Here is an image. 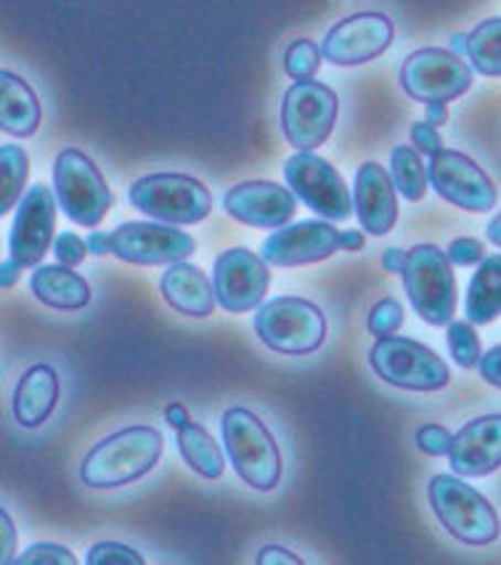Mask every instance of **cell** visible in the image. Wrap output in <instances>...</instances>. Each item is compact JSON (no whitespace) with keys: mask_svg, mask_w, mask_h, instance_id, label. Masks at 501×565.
Listing matches in <instances>:
<instances>
[{"mask_svg":"<svg viewBox=\"0 0 501 565\" xmlns=\"http://www.w3.org/2000/svg\"><path fill=\"white\" fill-rule=\"evenodd\" d=\"M401 88L422 104H448L472 85V64L446 49H419L401 67Z\"/></svg>","mask_w":501,"mask_h":565,"instance_id":"cell-10","label":"cell"},{"mask_svg":"<svg viewBox=\"0 0 501 565\" xmlns=\"http://www.w3.org/2000/svg\"><path fill=\"white\" fill-rule=\"evenodd\" d=\"M448 462L461 478H483L501 468V414L475 417L451 438Z\"/></svg>","mask_w":501,"mask_h":565,"instance_id":"cell-19","label":"cell"},{"mask_svg":"<svg viewBox=\"0 0 501 565\" xmlns=\"http://www.w3.org/2000/svg\"><path fill=\"white\" fill-rule=\"evenodd\" d=\"M340 247L348 249V253H359L364 247V234L359 228H348V232H340Z\"/></svg>","mask_w":501,"mask_h":565,"instance_id":"cell-46","label":"cell"},{"mask_svg":"<svg viewBox=\"0 0 501 565\" xmlns=\"http://www.w3.org/2000/svg\"><path fill=\"white\" fill-rule=\"evenodd\" d=\"M369 366L382 383L401 387V391H444L451 380L446 361L433 348L412 338H398V334L377 338V343L369 351Z\"/></svg>","mask_w":501,"mask_h":565,"instance_id":"cell-7","label":"cell"},{"mask_svg":"<svg viewBox=\"0 0 501 565\" xmlns=\"http://www.w3.org/2000/svg\"><path fill=\"white\" fill-rule=\"evenodd\" d=\"M486 236H488V242H491V245L501 247V213H497L491 221H488Z\"/></svg>","mask_w":501,"mask_h":565,"instance_id":"cell-48","label":"cell"},{"mask_svg":"<svg viewBox=\"0 0 501 565\" xmlns=\"http://www.w3.org/2000/svg\"><path fill=\"white\" fill-rule=\"evenodd\" d=\"M164 438L149 425H130L98 441L81 465V481L88 489H120L157 468Z\"/></svg>","mask_w":501,"mask_h":565,"instance_id":"cell-1","label":"cell"},{"mask_svg":"<svg viewBox=\"0 0 501 565\" xmlns=\"http://www.w3.org/2000/svg\"><path fill=\"white\" fill-rule=\"evenodd\" d=\"M194 236L173 223L130 221L111 232V253L134 266H173L194 255Z\"/></svg>","mask_w":501,"mask_h":565,"instance_id":"cell-12","label":"cell"},{"mask_svg":"<svg viewBox=\"0 0 501 565\" xmlns=\"http://www.w3.org/2000/svg\"><path fill=\"white\" fill-rule=\"evenodd\" d=\"M451 433H448L444 425H422L417 430V446L425 455L430 457H448V451H451Z\"/></svg>","mask_w":501,"mask_h":565,"instance_id":"cell-36","label":"cell"},{"mask_svg":"<svg viewBox=\"0 0 501 565\" xmlns=\"http://www.w3.org/2000/svg\"><path fill=\"white\" fill-rule=\"evenodd\" d=\"M160 292L170 308L191 319H207L215 311V287L202 268L173 263L160 279Z\"/></svg>","mask_w":501,"mask_h":565,"instance_id":"cell-22","label":"cell"},{"mask_svg":"<svg viewBox=\"0 0 501 565\" xmlns=\"http://www.w3.org/2000/svg\"><path fill=\"white\" fill-rule=\"evenodd\" d=\"M164 419H168V425L170 428H175V430H181V428H186V425L191 423L189 419V412H186V406L183 404H170L168 409H164Z\"/></svg>","mask_w":501,"mask_h":565,"instance_id":"cell-42","label":"cell"},{"mask_svg":"<svg viewBox=\"0 0 501 565\" xmlns=\"http://www.w3.org/2000/svg\"><path fill=\"white\" fill-rule=\"evenodd\" d=\"M427 497H430L435 518L457 542L470 544V547H486L499 539L501 521L493 504L470 483L457 478V472L435 476L427 486Z\"/></svg>","mask_w":501,"mask_h":565,"instance_id":"cell-3","label":"cell"},{"mask_svg":"<svg viewBox=\"0 0 501 565\" xmlns=\"http://www.w3.org/2000/svg\"><path fill=\"white\" fill-rule=\"evenodd\" d=\"M128 200L138 213L173 226H194L213 213L210 189L186 173L143 175L130 186Z\"/></svg>","mask_w":501,"mask_h":565,"instance_id":"cell-5","label":"cell"},{"mask_svg":"<svg viewBox=\"0 0 501 565\" xmlns=\"http://www.w3.org/2000/svg\"><path fill=\"white\" fill-rule=\"evenodd\" d=\"M88 249L94 255H109L111 253V232H94L88 234Z\"/></svg>","mask_w":501,"mask_h":565,"instance_id":"cell-44","label":"cell"},{"mask_svg":"<svg viewBox=\"0 0 501 565\" xmlns=\"http://www.w3.org/2000/svg\"><path fill=\"white\" fill-rule=\"evenodd\" d=\"M425 120L430 122V125H435V128L446 125V120H448V107H446V104H427Z\"/></svg>","mask_w":501,"mask_h":565,"instance_id":"cell-47","label":"cell"},{"mask_svg":"<svg viewBox=\"0 0 501 565\" xmlns=\"http://www.w3.org/2000/svg\"><path fill=\"white\" fill-rule=\"evenodd\" d=\"M427 175H430L435 192L454 207L467 210V213H491L497 207V183L472 157L461 154L457 149H444V152L433 154Z\"/></svg>","mask_w":501,"mask_h":565,"instance_id":"cell-13","label":"cell"},{"mask_svg":"<svg viewBox=\"0 0 501 565\" xmlns=\"http://www.w3.org/2000/svg\"><path fill=\"white\" fill-rule=\"evenodd\" d=\"M56 232V200L45 183H32L30 192L19 202L14 226L9 236L11 258L22 263L24 268L38 266L51 245H54Z\"/></svg>","mask_w":501,"mask_h":565,"instance_id":"cell-16","label":"cell"},{"mask_svg":"<svg viewBox=\"0 0 501 565\" xmlns=\"http://www.w3.org/2000/svg\"><path fill=\"white\" fill-rule=\"evenodd\" d=\"M401 324H404V306L393 298H385V300H380V303H374L372 311H369V319H366L369 332H372L374 338L395 334L401 330Z\"/></svg>","mask_w":501,"mask_h":565,"instance_id":"cell-32","label":"cell"},{"mask_svg":"<svg viewBox=\"0 0 501 565\" xmlns=\"http://www.w3.org/2000/svg\"><path fill=\"white\" fill-rule=\"evenodd\" d=\"M446 255L454 266L470 268V266H480V263L486 260V247L483 242L470 239V236H461V239H454L451 245H448Z\"/></svg>","mask_w":501,"mask_h":565,"instance_id":"cell-35","label":"cell"},{"mask_svg":"<svg viewBox=\"0 0 501 565\" xmlns=\"http://www.w3.org/2000/svg\"><path fill=\"white\" fill-rule=\"evenodd\" d=\"M258 563L260 565H300L302 561L287 547H279V544H266V547H260V552H258Z\"/></svg>","mask_w":501,"mask_h":565,"instance_id":"cell-40","label":"cell"},{"mask_svg":"<svg viewBox=\"0 0 501 565\" xmlns=\"http://www.w3.org/2000/svg\"><path fill=\"white\" fill-rule=\"evenodd\" d=\"M395 38V24L380 11H361L327 32L321 43V56L334 67H361L391 49Z\"/></svg>","mask_w":501,"mask_h":565,"instance_id":"cell-15","label":"cell"},{"mask_svg":"<svg viewBox=\"0 0 501 565\" xmlns=\"http://www.w3.org/2000/svg\"><path fill=\"white\" fill-rule=\"evenodd\" d=\"M58 374L51 364H32L24 370L11 398V414L22 428H41L58 404Z\"/></svg>","mask_w":501,"mask_h":565,"instance_id":"cell-21","label":"cell"},{"mask_svg":"<svg viewBox=\"0 0 501 565\" xmlns=\"http://www.w3.org/2000/svg\"><path fill=\"white\" fill-rule=\"evenodd\" d=\"M271 263L247 247H234L217 255L213 266L215 298L223 311L247 313L258 308L271 287Z\"/></svg>","mask_w":501,"mask_h":565,"instance_id":"cell-14","label":"cell"},{"mask_svg":"<svg viewBox=\"0 0 501 565\" xmlns=\"http://www.w3.org/2000/svg\"><path fill=\"white\" fill-rule=\"evenodd\" d=\"M30 157L17 143L0 147V213L9 215L28 186Z\"/></svg>","mask_w":501,"mask_h":565,"instance_id":"cell-28","label":"cell"},{"mask_svg":"<svg viewBox=\"0 0 501 565\" xmlns=\"http://www.w3.org/2000/svg\"><path fill=\"white\" fill-rule=\"evenodd\" d=\"M393 175L380 162H364L355 173L353 207L361 228L372 236L391 234L398 221V196Z\"/></svg>","mask_w":501,"mask_h":565,"instance_id":"cell-20","label":"cell"},{"mask_svg":"<svg viewBox=\"0 0 501 565\" xmlns=\"http://www.w3.org/2000/svg\"><path fill=\"white\" fill-rule=\"evenodd\" d=\"M54 255L58 258V263L75 268V266H81V263L85 260V255H88V242H83L81 236L72 234V232H62L54 242Z\"/></svg>","mask_w":501,"mask_h":565,"instance_id":"cell-37","label":"cell"},{"mask_svg":"<svg viewBox=\"0 0 501 565\" xmlns=\"http://www.w3.org/2000/svg\"><path fill=\"white\" fill-rule=\"evenodd\" d=\"M338 94L327 83L295 81L281 102V134L298 152H313L338 122Z\"/></svg>","mask_w":501,"mask_h":565,"instance_id":"cell-9","label":"cell"},{"mask_svg":"<svg viewBox=\"0 0 501 565\" xmlns=\"http://www.w3.org/2000/svg\"><path fill=\"white\" fill-rule=\"evenodd\" d=\"M467 41H470V32H457L451 35V51L459 56H467Z\"/></svg>","mask_w":501,"mask_h":565,"instance_id":"cell-49","label":"cell"},{"mask_svg":"<svg viewBox=\"0 0 501 565\" xmlns=\"http://www.w3.org/2000/svg\"><path fill=\"white\" fill-rule=\"evenodd\" d=\"M467 58L486 77H501V17L486 19L470 32Z\"/></svg>","mask_w":501,"mask_h":565,"instance_id":"cell-27","label":"cell"},{"mask_svg":"<svg viewBox=\"0 0 501 565\" xmlns=\"http://www.w3.org/2000/svg\"><path fill=\"white\" fill-rule=\"evenodd\" d=\"M478 370H480V377H483L488 385L501 387V345L491 348V351L483 353Z\"/></svg>","mask_w":501,"mask_h":565,"instance_id":"cell-39","label":"cell"},{"mask_svg":"<svg viewBox=\"0 0 501 565\" xmlns=\"http://www.w3.org/2000/svg\"><path fill=\"white\" fill-rule=\"evenodd\" d=\"M223 446H226L236 476L249 489L274 491L281 481V451L271 430L255 412L244 406H231L223 414Z\"/></svg>","mask_w":501,"mask_h":565,"instance_id":"cell-2","label":"cell"},{"mask_svg":"<svg viewBox=\"0 0 501 565\" xmlns=\"http://www.w3.org/2000/svg\"><path fill=\"white\" fill-rule=\"evenodd\" d=\"M30 290L43 306L56 311H81L90 303V285L72 266H38Z\"/></svg>","mask_w":501,"mask_h":565,"instance_id":"cell-24","label":"cell"},{"mask_svg":"<svg viewBox=\"0 0 501 565\" xmlns=\"http://www.w3.org/2000/svg\"><path fill=\"white\" fill-rule=\"evenodd\" d=\"M178 433V451H181L183 462L189 465L196 476L207 478V481H217L226 472V459H223L221 446L210 430L200 423H189L186 428Z\"/></svg>","mask_w":501,"mask_h":565,"instance_id":"cell-26","label":"cell"},{"mask_svg":"<svg viewBox=\"0 0 501 565\" xmlns=\"http://www.w3.org/2000/svg\"><path fill=\"white\" fill-rule=\"evenodd\" d=\"M0 525H3V557H0V563L9 565V563H17V529H14V521L9 518V510L0 512Z\"/></svg>","mask_w":501,"mask_h":565,"instance_id":"cell-41","label":"cell"},{"mask_svg":"<svg viewBox=\"0 0 501 565\" xmlns=\"http://www.w3.org/2000/svg\"><path fill=\"white\" fill-rule=\"evenodd\" d=\"M338 249L340 232L332 226V221H300L276 228V234L263 242L260 255L271 266L292 268L332 258Z\"/></svg>","mask_w":501,"mask_h":565,"instance_id":"cell-18","label":"cell"},{"mask_svg":"<svg viewBox=\"0 0 501 565\" xmlns=\"http://www.w3.org/2000/svg\"><path fill=\"white\" fill-rule=\"evenodd\" d=\"M22 268H24L22 263L14 260V258L3 260V266H0V274H3V279H0V285H3V290H9V287L17 285L19 271H22Z\"/></svg>","mask_w":501,"mask_h":565,"instance_id":"cell-45","label":"cell"},{"mask_svg":"<svg viewBox=\"0 0 501 565\" xmlns=\"http://www.w3.org/2000/svg\"><path fill=\"white\" fill-rule=\"evenodd\" d=\"M404 290L414 311L430 327L451 324L457 313V276L454 263L438 245H414L406 253Z\"/></svg>","mask_w":501,"mask_h":565,"instance_id":"cell-4","label":"cell"},{"mask_svg":"<svg viewBox=\"0 0 501 565\" xmlns=\"http://www.w3.org/2000/svg\"><path fill=\"white\" fill-rule=\"evenodd\" d=\"M287 186L300 202L327 221H348L353 215V196L332 162L313 152H298L285 162Z\"/></svg>","mask_w":501,"mask_h":565,"instance_id":"cell-11","label":"cell"},{"mask_svg":"<svg viewBox=\"0 0 501 565\" xmlns=\"http://www.w3.org/2000/svg\"><path fill=\"white\" fill-rule=\"evenodd\" d=\"M391 175L395 189L406 196L408 202H419L430 186V175H427L425 162L417 149L412 147H395L391 157Z\"/></svg>","mask_w":501,"mask_h":565,"instance_id":"cell-29","label":"cell"},{"mask_svg":"<svg viewBox=\"0 0 501 565\" xmlns=\"http://www.w3.org/2000/svg\"><path fill=\"white\" fill-rule=\"evenodd\" d=\"M54 192L64 215L85 228H96L115 202L96 162L72 147L62 149L54 162Z\"/></svg>","mask_w":501,"mask_h":565,"instance_id":"cell-8","label":"cell"},{"mask_svg":"<svg viewBox=\"0 0 501 565\" xmlns=\"http://www.w3.org/2000/svg\"><path fill=\"white\" fill-rule=\"evenodd\" d=\"M88 565H143V555L120 542H98L85 555Z\"/></svg>","mask_w":501,"mask_h":565,"instance_id":"cell-33","label":"cell"},{"mask_svg":"<svg viewBox=\"0 0 501 565\" xmlns=\"http://www.w3.org/2000/svg\"><path fill=\"white\" fill-rule=\"evenodd\" d=\"M467 321L491 324L501 317V255H486L467 287Z\"/></svg>","mask_w":501,"mask_h":565,"instance_id":"cell-25","label":"cell"},{"mask_svg":"<svg viewBox=\"0 0 501 565\" xmlns=\"http://www.w3.org/2000/svg\"><path fill=\"white\" fill-rule=\"evenodd\" d=\"M412 143L419 154H438L444 152V141H440L438 130L430 122H414L412 125Z\"/></svg>","mask_w":501,"mask_h":565,"instance_id":"cell-38","label":"cell"},{"mask_svg":"<svg viewBox=\"0 0 501 565\" xmlns=\"http://www.w3.org/2000/svg\"><path fill=\"white\" fill-rule=\"evenodd\" d=\"M448 351L461 370H475L480 364L483 351H480V338L472 321H451L448 324Z\"/></svg>","mask_w":501,"mask_h":565,"instance_id":"cell-30","label":"cell"},{"mask_svg":"<svg viewBox=\"0 0 501 565\" xmlns=\"http://www.w3.org/2000/svg\"><path fill=\"white\" fill-rule=\"evenodd\" d=\"M382 266H385V271H393V274H401L406 266V253L398 247H391L385 249V255H382Z\"/></svg>","mask_w":501,"mask_h":565,"instance_id":"cell-43","label":"cell"},{"mask_svg":"<svg viewBox=\"0 0 501 565\" xmlns=\"http://www.w3.org/2000/svg\"><path fill=\"white\" fill-rule=\"evenodd\" d=\"M255 332L263 345L287 356H306L319 351L327 340V319L311 300L281 298L268 300L255 313Z\"/></svg>","mask_w":501,"mask_h":565,"instance_id":"cell-6","label":"cell"},{"mask_svg":"<svg viewBox=\"0 0 501 565\" xmlns=\"http://www.w3.org/2000/svg\"><path fill=\"white\" fill-rule=\"evenodd\" d=\"M223 207L234 221L253 228H281L298 213V196L274 181H244L228 189Z\"/></svg>","mask_w":501,"mask_h":565,"instance_id":"cell-17","label":"cell"},{"mask_svg":"<svg viewBox=\"0 0 501 565\" xmlns=\"http://www.w3.org/2000/svg\"><path fill=\"white\" fill-rule=\"evenodd\" d=\"M41 120L43 111L35 90L14 72H0V128L9 136L30 138L38 134Z\"/></svg>","mask_w":501,"mask_h":565,"instance_id":"cell-23","label":"cell"},{"mask_svg":"<svg viewBox=\"0 0 501 565\" xmlns=\"http://www.w3.org/2000/svg\"><path fill=\"white\" fill-rule=\"evenodd\" d=\"M19 565H75L77 557L67 547L51 542H38L17 557Z\"/></svg>","mask_w":501,"mask_h":565,"instance_id":"cell-34","label":"cell"},{"mask_svg":"<svg viewBox=\"0 0 501 565\" xmlns=\"http://www.w3.org/2000/svg\"><path fill=\"white\" fill-rule=\"evenodd\" d=\"M321 58H324L321 49L308 41V38L306 41H295L285 51V72L292 81H311L321 67Z\"/></svg>","mask_w":501,"mask_h":565,"instance_id":"cell-31","label":"cell"}]
</instances>
